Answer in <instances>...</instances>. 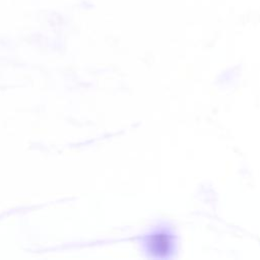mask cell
I'll return each mask as SVG.
<instances>
[{"label":"cell","instance_id":"1","mask_svg":"<svg viewBox=\"0 0 260 260\" xmlns=\"http://www.w3.org/2000/svg\"><path fill=\"white\" fill-rule=\"evenodd\" d=\"M148 251L156 254L158 257L168 255L173 248V237L168 232L157 231L149 236L146 242Z\"/></svg>","mask_w":260,"mask_h":260}]
</instances>
